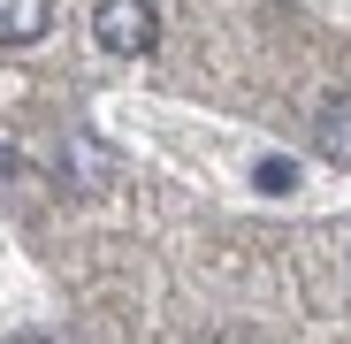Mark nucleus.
Instances as JSON below:
<instances>
[{"mask_svg": "<svg viewBox=\"0 0 351 344\" xmlns=\"http://www.w3.org/2000/svg\"><path fill=\"white\" fill-rule=\"evenodd\" d=\"M92 38L107 54H123V62H138V54L160 46V8L153 0H99L92 8Z\"/></svg>", "mask_w": 351, "mask_h": 344, "instance_id": "f257e3e1", "label": "nucleus"}, {"mask_svg": "<svg viewBox=\"0 0 351 344\" xmlns=\"http://www.w3.org/2000/svg\"><path fill=\"white\" fill-rule=\"evenodd\" d=\"M313 146H321L336 168H351V92H328V100H321V115H313Z\"/></svg>", "mask_w": 351, "mask_h": 344, "instance_id": "f03ea898", "label": "nucleus"}, {"mask_svg": "<svg viewBox=\"0 0 351 344\" xmlns=\"http://www.w3.org/2000/svg\"><path fill=\"white\" fill-rule=\"evenodd\" d=\"M46 16H53V0H0V46L46 38Z\"/></svg>", "mask_w": 351, "mask_h": 344, "instance_id": "7ed1b4c3", "label": "nucleus"}, {"mask_svg": "<svg viewBox=\"0 0 351 344\" xmlns=\"http://www.w3.org/2000/svg\"><path fill=\"white\" fill-rule=\"evenodd\" d=\"M260 184H267V192H290L298 176H290V161H267V168H260Z\"/></svg>", "mask_w": 351, "mask_h": 344, "instance_id": "20e7f679", "label": "nucleus"}, {"mask_svg": "<svg viewBox=\"0 0 351 344\" xmlns=\"http://www.w3.org/2000/svg\"><path fill=\"white\" fill-rule=\"evenodd\" d=\"M8 344H46V336H8Z\"/></svg>", "mask_w": 351, "mask_h": 344, "instance_id": "39448f33", "label": "nucleus"}]
</instances>
